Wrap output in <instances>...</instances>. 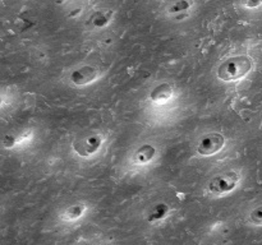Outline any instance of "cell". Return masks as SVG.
I'll use <instances>...</instances> for the list:
<instances>
[{
    "label": "cell",
    "mask_w": 262,
    "mask_h": 245,
    "mask_svg": "<svg viewBox=\"0 0 262 245\" xmlns=\"http://www.w3.org/2000/svg\"><path fill=\"white\" fill-rule=\"evenodd\" d=\"M249 222H252L256 226H262V206L254 208L251 213H249Z\"/></svg>",
    "instance_id": "7c38bea8"
},
{
    "label": "cell",
    "mask_w": 262,
    "mask_h": 245,
    "mask_svg": "<svg viewBox=\"0 0 262 245\" xmlns=\"http://www.w3.org/2000/svg\"><path fill=\"white\" fill-rule=\"evenodd\" d=\"M99 77V70L91 65H85L82 68H78L70 74V80L76 86H85L94 82Z\"/></svg>",
    "instance_id": "5b68a950"
},
{
    "label": "cell",
    "mask_w": 262,
    "mask_h": 245,
    "mask_svg": "<svg viewBox=\"0 0 262 245\" xmlns=\"http://www.w3.org/2000/svg\"><path fill=\"white\" fill-rule=\"evenodd\" d=\"M239 180H241V175L238 173H236V171H228V173L215 176L209 183L207 190L212 195L228 194V193L233 192V190L236 189Z\"/></svg>",
    "instance_id": "7a4b0ae2"
},
{
    "label": "cell",
    "mask_w": 262,
    "mask_h": 245,
    "mask_svg": "<svg viewBox=\"0 0 262 245\" xmlns=\"http://www.w3.org/2000/svg\"><path fill=\"white\" fill-rule=\"evenodd\" d=\"M102 144V137L100 134H94V136L85 137L80 139L73 144V148L80 156L83 157H89L99 151V148Z\"/></svg>",
    "instance_id": "277c9868"
},
{
    "label": "cell",
    "mask_w": 262,
    "mask_h": 245,
    "mask_svg": "<svg viewBox=\"0 0 262 245\" xmlns=\"http://www.w3.org/2000/svg\"><path fill=\"white\" fill-rule=\"evenodd\" d=\"M259 6H262V0H246V3H244V7L249 9L258 8Z\"/></svg>",
    "instance_id": "4fadbf2b"
},
{
    "label": "cell",
    "mask_w": 262,
    "mask_h": 245,
    "mask_svg": "<svg viewBox=\"0 0 262 245\" xmlns=\"http://www.w3.org/2000/svg\"><path fill=\"white\" fill-rule=\"evenodd\" d=\"M86 211V206L82 203H78V205L69 206L68 208H65L64 211L60 215V219L63 221H74V220L80 219L83 216V213Z\"/></svg>",
    "instance_id": "9c48e42d"
},
{
    "label": "cell",
    "mask_w": 262,
    "mask_h": 245,
    "mask_svg": "<svg viewBox=\"0 0 262 245\" xmlns=\"http://www.w3.org/2000/svg\"><path fill=\"white\" fill-rule=\"evenodd\" d=\"M225 144V138L220 133H210L203 137L197 146V152L201 156H212L221 151Z\"/></svg>",
    "instance_id": "3957f363"
},
{
    "label": "cell",
    "mask_w": 262,
    "mask_h": 245,
    "mask_svg": "<svg viewBox=\"0 0 262 245\" xmlns=\"http://www.w3.org/2000/svg\"><path fill=\"white\" fill-rule=\"evenodd\" d=\"M168 215H169L168 205H165V203H159V205H156L155 207L151 210L150 215H148L147 217V221L151 222V224H154V222H160L163 221Z\"/></svg>",
    "instance_id": "30bf717a"
},
{
    "label": "cell",
    "mask_w": 262,
    "mask_h": 245,
    "mask_svg": "<svg viewBox=\"0 0 262 245\" xmlns=\"http://www.w3.org/2000/svg\"><path fill=\"white\" fill-rule=\"evenodd\" d=\"M156 153L155 147L151 146V144H143L142 147H139L133 155V162L136 165H147L151 161L154 160Z\"/></svg>",
    "instance_id": "52a82bcc"
},
{
    "label": "cell",
    "mask_w": 262,
    "mask_h": 245,
    "mask_svg": "<svg viewBox=\"0 0 262 245\" xmlns=\"http://www.w3.org/2000/svg\"><path fill=\"white\" fill-rule=\"evenodd\" d=\"M111 18L113 11H110V9H99L90 17V23L96 28H101V27L106 26Z\"/></svg>",
    "instance_id": "ba28073f"
},
{
    "label": "cell",
    "mask_w": 262,
    "mask_h": 245,
    "mask_svg": "<svg viewBox=\"0 0 262 245\" xmlns=\"http://www.w3.org/2000/svg\"><path fill=\"white\" fill-rule=\"evenodd\" d=\"M191 8L190 0H178L175 3H173L169 8V13L170 14H183L187 13Z\"/></svg>",
    "instance_id": "8fae6325"
},
{
    "label": "cell",
    "mask_w": 262,
    "mask_h": 245,
    "mask_svg": "<svg viewBox=\"0 0 262 245\" xmlns=\"http://www.w3.org/2000/svg\"><path fill=\"white\" fill-rule=\"evenodd\" d=\"M174 90L171 85L169 83H161V85L156 86L150 94L151 101L156 102V104H165L169 100L173 97Z\"/></svg>",
    "instance_id": "8992f818"
},
{
    "label": "cell",
    "mask_w": 262,
    "mask_h": 245,
    "mask_svg": "<svg viewBox=\"0 0 262 245\" xmlns=\"http://www.w3.org/2000/svg\"><path fill=\"white\" fill-rule=\"evenodd\" d=\"M252 69V60L248 56H234L224 61L217 69V77L224 82H233L243 78Z\"/></svg>",
    "instance_id": "6da1fadb"
}]
</instances>
